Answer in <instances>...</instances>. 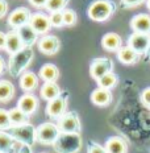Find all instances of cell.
I'll return each mask as SVG.
<instances>
[{
    "label": "cell",
    "mask_w": 150,
    "mask_h": 153,
    "mask_svg": "<svg viewBox=\"0 0 150 153\" xmlns=\"http://www.w3.org/2000/svg\"><path fill=\"white\" fill-rule=\"evenodd\" d=\"M29 1H30V4L36 8H45L47 0H29Z\"/></svg>",
    "instance_id": "obj_36"
},
{
    "label": "cell",
    "mask_w": 150,
    "mask_h": 153,
    "mask_svg": "<svg viewBox=\"0 0 150 153\" xmlns=\"http://www.w3.org/2000/svg\"><path fill=\"white\" fill-rule=\"evenodd\" d=\"M146 3V0H120V4L123 8L129 9V8H136L138 5Z\"/></svg>",
    "instance_id": "obj_32"
},
{
    "label": "cell",
    "mask_w": 150,
    "mask_h": 153,
    "mask_svg": "<svg viewBox=\"0 0 150 153\" xmlns=\"http://www.w3.org/2000/svg\"><path fill=\"white\" fill-rule=\"evenodd\" d=\"M91 102L98 107H105L112 102V92H111V90H108V88L98 87L96 90L92 91Z\"/></svg>",
    "instance_id": "obj_16"
},
{
    "label": "cell",
    "mask_w": 150,
    "mask_h": 153,
    "mask_svg": "<svg viewBox=\"0 0 150 153\" xmlns=\"http://www.w3.org/2000/svg\"><path fill=\"white\" fill-rule=\"evenodd\" d=\"M5 44H7V33L0 32V50L5 49Z\"/></svg>",
    "instance_id": "obj_37"
},
{
    "label": "cell",
    "mask_w": 150,
    "mask_h": 153,
    "mask_svg": "<svg viewBox=\"0 0 150 153\" xmlns=\"http://www.w3.org/2000/svg\"><path fill=\"white\" fill-rule=\"evenodd\" d=\"M29 24L34 28V30L38 34H46L50 30V28H53L52 23H50V17L42 12H37V13L32 15Z\"/></svg>",
    "instance_id": "obj_12"
},
{
    "label": "cell",
    "mask_w": 150,
    "mask_h": 153,
    "mask_svg": "<svg viewBox=\"0 0 150 153\" xmlns=\"http://www.w3.org/2000/svg\"><path fill=\"white\" fill-rule=\"evenodd\" d=\"M58 127L61 132H78L81 133L82 127H81V120H79L78 114L74 111L63 114L58 119Z\"/></svg>",
    "instance_id": "obj_7"
},
{
    "label": "cell",
    "mask_w": 150,
    "mask_h": 153,
    "mask_svg": "<svg viewBox=\"0 0 150 153\" xmlns=\"http://www.w3.org/2000/svg\"><path fill=\"white\" fill-rule=\"evenodd\" d=\"M109 71H113V61L111 58H95L90 65V75L95 81Z\"/></svg>",
    "instance_id": "obj_8"
},
{
    "label": "cell",
    "mask_w": 150,
    "mask_h": 153,
    "mask_svg": "<svg viewBox=\"0 0 150 153\" xmlns=\"http://www.w3.org/2000/svg\"><path fill=\"white\" fill-rule=\"evenodd\" d=\"M117 82H119V76L115 74L113 71H109V73H107L105 75L101 76V78H99L96 81V83H98L99 87L111 90V88H113L115 86L117 85Z\"/></svg>",
    "instance_id": "obj_27"
},
{
    "label": "cell",
    "mask_w": 150,
    "mask_h": 153,
    "mask_svg": "<svg viewBox=\"0 0 150 153\" xmlns=\"http://www.w3.org/2000/svg\"><path fill=\"white\" fill-rule=\"evenodd\" d=\"M146 7H148V9L150 11V0H146Z\"/></svg>",
    "instance_id": "obj_41"
},
{
    "label": "cell",
    "mask_w": 150,
    "mask_h": 153,
    "mask_svg": "<svg viewBox=\"0 0 150 153\" xmlns=\"http://www.w3.org/2000/svg\"><path fill=\"white\" fill-rule=\"evenodd\" d=\"M16 30H17L18 36H20L21 41H23L24 46H33L34 44L37 42L38 36H40L30 24H25V25H23V27L17 28Z\"/></svg>",
    "instance_id": "obj_14"
},
{
    "label": "cell",
    "mask_w": 150,
    "mask_h": 153,
    "mask_svg": "<svg viewBox=\"0 0 150 153\" xmlns=\"http://www.w3.org/2000/svg\"><path fill=\"white\" fill-rule=\"evenodd\" d=\"M40 78L44 82H57L59 78V69L53 63H45L40 69Z\"/></svg>",
    "instance_id": "obj_23"
},
{
    "label": "cell",
    "mask_w": 150,
    "mask_h": 153,
    "mask_svg": "<svg viewBox=\"0 0 150 153\" xmlns=\"http://www.w3.org/2000/svg\"><path fill=\"white\" fill-rule=\"evenodd\" d=\"M8 132L20 144H27L32 146L37 141V128L30 123L21 124V126H12L8 129Z\"/></svg>",
    "instance_id": "obj_4"
},
{
    "label": "cell",
    "mask_w": 150,
    "mask_h": 153,
    "mask_svg": "<svg viewBox=\"0 0 150 153\" xmlns=\"http://www.w3.org/2000/svg\"><path fill=\"white\" fill-rule=\"evenodd\" d=\"M87 153H108V152H107V149H105V146H101V145H99L98 143L91 141L87 146Z\"/></svg>",
    "instance_id": "obj_33"
},
{
    "label": "cell",
    "mask_w": 150,
    "mask_h": 153,
    "mask_svg": "<svg viewBox=\"0 0 150 153\" xmlns=\"http://www.w3.org/2000/svg\"><path fill=\"white\" fill-rule=\"evenodd\" d=\"M67 95H69L67 92H62L55 99L47 102L45 112L50 119L58 120L63 114L67 112Z\"/></svg>",
    "instance_id": "obj_6"
},
{
    "label": "cell",
    "mask_w": 150,
    "mask_h": 153,
    "mask_svg": "<svg viewBox=\"0 0 150 153\" xmlns=\"http://www.w3.org/2000/svg\"><path fill=\"white\" fill-rule=\"evenodd\" d=\"M40 94H41V98L45 100H53L55 99L57 97H59L62 94V90L57 82H45L42 86H41V90H40Z\"/></svg>",
    "instance_id": "obj_20"
},
{
    "label": "cell",
    "mask_w": 150,
    "mask_h": 153,
    "mask_svg": "<svg viewBox=\"0 0 150 153\" xmlns=\"http://www.w3.org/2000/svg\"><path fill=\"white\" fill-rule=\"evenodd\" d=\"M0 153H4V152H0Z\"/></svg>",
    "instance_id": "obj_42"
},
{
    "label": "cell",
    "mask_w": 150,
    "mask_h": 153,
    "mask_svg": "<svg viewBox=\"0 0 150 153\" xmlns=\"http://www.w3.org/2000/svg\"><path fill=\"white\" fill-rule=\"evenodd\" d=\"M17 153H32V146L27 145V144H21L20 149H18Z\"/></svg>",
    "instance_id": "obj_38"
},
{
    "label": "cell",
    "mask_w": 150,
    "mask_h": 153,
    "mask_svg": "<svg viewBox=\"0 0 150 153\" xmlns=\"http://www.w3.org/2000/svg\"><path fill=\"white\" fill-rule=\"evenodd\" d=\"M12 127L11 117H9V111L0 108V129L1 131H8Z\"/></svg>",
    "instance_id": "obj_30"
},
{
    "label": "cell",
    "mask_w": 150,
    "mask_h": 153,
    "mask_svg": "<svg viewBox=\"0 0 150 153\" xmlns=\"http://www.w3.org/2000/svg\"><path fill=\"white\" fill-rule=\"evenodd\" d=\"M8 12V3L5 0H0V19L4 17Z\"/></svg>",
    "instance_id": "obj_35"
},
{
    "label": "cell",
    "mask_w": 150,
    "mask_h": 153,
    "mask_svg": "<svg viewBox=\"0 0 150 153\" xmlns=\"http://www.w3.org/2000/svg\"><path fill=\"white\" fill-rule=\"evenodd\" d=\"M15 97V86L7 79L0 81V103H7Z\"/></svg>",
    "instance_id": "obj_24"
},
{
    "label": "cell",
    "mask_w": 150,
    "mask_h": 153,
    "mask_svg": "<svg viewBox=\"0 0 150 153\" xmlns=\"http://www.w3.org/2000/svg\"><path fill=\"white\" fill-rule=\"evenodd\" d=\"M130 28L133 32L150 34V15L138 13L133 16L130 20Z\"/></svg>",
    "instance_id": "obj_13"
},
{
    "label": "cell",
    "mask_w": 150,
    "mask_h": 153,
    "mask_svg": "<svg viewBox=\"0 0 150 153\" xmlns=\"http://www.w3.org/2000/svg\"><path fill=\"white\" fill-rule=\"evenodd\" d=\"M141 102L145 107L150 108V87L145 88V90L141 92Z\"/></svg>",
    "instance_id": "obj_34"
},
{
    "label": "cell",
    "mask_w": 150,
    "mask_h": 153,
    "mask_svg": "<svg viewBox=\"0 0 150 153\" xmlns=\"http://www.w3.org/2000/svg\"><path fill=\"white\" fill-rule=\"evenodd\" d=\"M5 70V62H4V59L0 57V75L3 74V71Z\"/></svg>",
    "instance_id": "obj_39"
},
{
    "label": "cell",
    "mask_w": 150,
    "mask_h": 153,
    "mask_svg": "<svg viewBox=\"0 0 150 153\" xmlns=\"http://www.w3.org/2000/svg\"><path fill=\"white\" fill-rule=\"evenodd\" d=\"M61 129L58 124H54L52 122L42 123L37 127V141L44 145H53Z\"/></svg>",
    "instance_id": "obj_5"
},
{
    "label": "cell",
    "mask_w": 150,
    "mask_h": 153,
    "mask_svg": "<svg viewBox=\"0 0 150 153\" xmlns=\"http://www.w3.org/2000/svg\"><path fill=\"white\" fill-rule=\"evenodd\" d=\"M38 50L45 56H54L58 53L59 48H61V41L57 36L53 34H46V36L41 37L40 41L37 42Z\"/></svg>",
    "instance_id": "obj_9"
},
{
    "label": "cell",
    "mask_w": 150,
    "mask_h": 153,
    "mask_svg": "<svg viewBox=\"0 0 150 153\" xmlns=\"http://www.w3.org/2000/svg\"><path fill=\"white\" fill-rule=\"evenodd\" d=\"M16 143L17 141L13 139V136H12L8 131L5 132V131L0 129V152L11 153L12 151H13Z\"/></svg>",
    "instance_id": "obj_25"
},
{
    "label": "cell",
    "mask_w": 150,
    "mask_h": 153,
    "mask_svg": "<svg viewBox=\"0 0 150 153\" xmlns=\"http://www.w3.org/2000/svg\"><path fill=\"white\" fill-rule=\"evenodd\" d=\"M117 59L121 63H124V65H133V63L138 62L140 54L129 45L121 46L119 49V52H117Z\"/></svg>",
    "instance_id": "obj_18"
},
{
    "label": "cell",
    "mask_w": 150,
    "mask_h": 153,
    "mask_svg": "<svg viewBox=\"0 0 150 153\" xmlns=\"http://www.w3.org/2000/svg\"><path fill=\"white\" fill-rule=\"evenodd\" d=\"M145 56H148L149 58H150V44H149V49H148V52H146V54H145Z\"/></svg>",
    "instance_id": "obj_40"
},
{
    "label": "cell",
    "mask_w": 150,
    "mask_h": 153,
    "mask_svg": "<svg viewBox=\"0 0 150 153\" xmlns=\"http://www.w3.org/2000/svg\"><path fill=\"white\" fill-rule=\"evenodd\" d=\"M50 23H52L53 28H61L65 25L63 23V13L62 11H57V12H50Z\"/></svg>",
    "instance_id": "obj_31"
},
{
    "label": "cell",
    "mask_w": 150,
    "mask_h": 153,
    "mask_svg": "<svg viewBox=\"0 0 150 153\" xmlns=\"http://www.w3.org/2000/svg\"><path fill=\"white\" fill-rule=\"evenodd\" d=\"M32 17V13L28 8L25 7H18L16 8L13 12H11V15L8 16V25L12 27L13 29L23 27L25 24H29Z\"/></svg>",
    "instance_id": "obj_11"
},
{
    "label": "cell",
    "mask_w": 150,
    "mask_h": 153,
    "mask_svg": "<svg viewBox=\"0 0 150 153\" xmlns=\"http://www.w3.org/2000/svg\"><path fill=\"white\" fill-rule=\"evenodd\" d=\"M105 149L108 153H128V144L119 136H112L105 143Z\"/></svg>",
    "instance_id": "obj_21"
},
{
    "label": "cell",
    "mask_w": 150,
    "mask_h": 153,
    "mask_svg": "<svg viewBox=\"0 0 150 153\" xmlns=\"http://www.w3.org/2000/svg\"><path fill=\"white\" fill-rule=\"evenodd\" d=\"M115 11H116V5L112 0H95L88 7L87 15L92 21L104 23L115 13Z\"/></svg>",
    "instance_id": "obj_3"
},
{
    "label": "cell",
    "mask_w": 150,
    "mask_h": 153,
    "mask_svg": "<svg viewBox=\"0 0 150 153\" xmlns=\"http://www.w3.org/2000/svg\"><path fill=\"white\" fill-rule=\"evenodd\" d=\"M24 46L23 41H21L20 36H18L17 30L13 29V30H9L7 33V44H5V50L7 53L9 54H15L17 52H20Z\"/></svg>",
    "instance_id": "obj_19"
},
{
    "label": "cell",
    "mask_w": 150,
    "mask_h": 153,
    "mask_svg": "<svg viewBox=\"0 0 150 153\" xmlns=\"http://www.w3.org/2000/svg\"><path fill=\"white\" fill-rule=\"evenodd\" d=\"M69 0H47L46 3V9L49 12H57V11H63L67 5Z\"/></svg>",
    "instance_id": "obj_29"
},
{
    "label": "cell",
    "mask_w": 150,
    "mask_h": 153,
    "mask_svg": "<svg viewBox=\"0 0 150 153\" xmlns=\"http://www.w3.org/2000/svg\"><path fill=\"white\" fill-rule=\"evenodd\" d=\"M101 46L104 48L107 52H119V49L123 46V40L117 33L109 32V33H105L103 38H101Z\"/></svg>",
    "instance_id": "obj_17"
},
{
    "label": "cell",
    "mask_w": 150,
    "mask_h": 153,
    "mask_svg": "<svg viewBox=\"0 0 150 153\" xmlns=\"http://www.w3.org/2000/svg\"><path fill=\"white\" fill-rule=\"evenodd\" d=\"M63 13V23H65L66 27H74L78 21V16H76V12L74 9L70 8H65L62 11Z\"/></svg>",
    "instance_id": "obj_28"
},
{
    "label": "cell",
    "mask_w": 150,
    "mask_h": 153,
    "mask_svg": "<svg viewBox=\"0 0 150 153\" xmlns=\"http://www.w3.org/2000/svg\"><path fill=\"white\" fill-rule=\"evenodd\" d=\"M17 107L20 108V110H23L27 115L30 116V115H33L37 111V107H38L37 97H34L32 92H27V94H24L23 97L18 99Z\"/></svg>",
    "instance_id": "obj_15"
},
{
    "label": "cell",
    "mask_w": 150,
    "mask_h": 153,
    "mask_svg": "<svg viewBox=\"0 0 150 153\" xmlns=\"http://www.w3.org/2000/svg\"><path fill=\"white\" fill-rule=\"evenodd\" d=\"M150 44V34L146 33H138V32H133L128 38V45L136 50L140 56L146 54L149 49Z\"/></svg>",
    "instance_id": "obj_10"
},
{
    "label": "cell",
    "mask_w": 150,
    "mask_h": 153,
    "mask_svg": "<svg viewBox=\"0 0 150 153\" xmlns=\"http://www.w3.org/2000/svg\"><path fill=\"white\" fill-rule=\"evenodd\" d=\"M9 117H11L12 126H21V124L29 123V115H27L18 107H15V108L9 110Z\"/></svg>",
    "instance_id": "obj_26"
},
{
    "label": "cell",
    "mask_w": 150,
    "mask_h": 153,
    "mask_svg": "<svg viewBox=\"0 0 150 153\" xmlns=\"http://www.w3.org/2000/svg\"><path fill=\"white\" fill-rule=\"evenodd\" d=\"M83 146V139L78 132H61L53 144L57 153H78Z\"/></svg>",
    "instance_id": "obj_1"
},
{
    "label": "cell",
    "mask_w": 150,
    "mask_h": 153,
    "mask_svg": "<svg viewBox=\"0 0 150 153\" xmlns=\"http://www.w3.org/2000/svg\"><path fill=\"white\" fill-rule=\"evenodd\" d=\"M34 57V52L32 46H25L20 52L11 54L8 61V73L11 76H18L25 71V69L30 65Z\"/></svg>",
    "instance_id": "obj_2"
},
{
    "label": "cell",
    "mask_w": 150,
    "mask_h": 153,
    "mask_svg": "<svg viewBox=\"0 0 150 153\" xmlns=\"http://www.w3.org/2000/svg\"><path fill=\"white\" fill-rule=\"evenodd\" d=\"M38 86V76L33 71H24L20 76V87L25 92H32Z\"/></svg>",
    "instance_id": "obj_22"
}]
</instances>
